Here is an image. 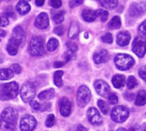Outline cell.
<instances>
[{
  "instance_id": "52",
  "label": "cell",
  "mask_w": 146,
  "mask_h": 131,
  "mask_svg": "<svg viewBox=\"0 0 146 131\" xmlns=\"http://www.w3.org/2000/svg\"><path fill=\"white\" fill-rule=\"evenodd\" d=\"M6 36V32L0 29V37H5Z\"/></svg>"
},
{
  "instance_id": "45",
  "label": "cell",
  "mask_w": 146,
  "mask_h": 131,
  "mask_svg": "<svg viewBox=\"0 0 146 131\" xmlns=\"http://www.w3.org/2000/svg\"><path fill=\"white\" fill-rule=\"evenodd\" d=\"M12 69H13V72H15L17 74H20L21 72V67L19 64H13Z\"/></svg>"
},
{
  "instance_id": "34",
  "label": "cell",
  "mask_w": 146,
  "mask_h": 131,
  "mask_svg": "<svg viewBox=\"0 0 146 131\" xmlns=\"http://www.w3.org/2000/svg\"><path fill=\"white\" fill-rule=\"evenodd\" d=\"M53 20H54V22L56 24H61L64 20V14H63V12L62 11V12L55 14L54 17H53Z\"/></svg>"
},
{
  "instance_id": "4",
  "label": "cell",
  "mask_w": 146,
  "mask_h": 131,
  "mask_svg": "<svg viewBox=\"0 0 146 131\" xmlns=\"http://www.w3.org/2000/svg\"><path fill=\"white\" fill-rule=\"evenodd\" d=\"M129 116V110L124 106H116L111 112V118L115 123L125 122Z\"/></svg>"
},
{
  "instance_id": "56",
  "label": "cell",
  "mask_w": 146,
  "mask_h": 131,
  "mask_svg": "<svg viewBox=\"0 0 146 131\" xmlns=\"http://www.w3.org/2000/svg\"><path fill=\"white\" fill-rule=\"evenodd\" d=\"M1 1H6V2H8V1H10V0H0V2Z\"/></svg>"
},
{
  "instance_id": "3",
  "label": "cell",
  "mask_w": 146,
  "mask_h": 131,
  "mask_svg": "<svg viewBox=\"0 0 146 131\" xmlns=\"http://www.w3.org/2000/svg\"><path fill=\"white\" fill-rule=\"evenodd\" d=\"M115 66L121 71H127L130 69L134 64V59L127 54H119L115 57Z\"/></svg>"
},
{
  "instance_id": "12",
  "label": "cell",
  "mask_w": 146,
  "mask_h": 131,
  "mask_svg": "<svg viewBox=\"0 0 146 131\" xmlns=\"http://www.w3.org/2000/svg\"><path fill=\"white\" fill-rule=\"evenodd\" d=\"M34 25L38 29H46L49 26V17L44 12L40 13L34 20Z\"/></svg>"
},
{
  "instance_id": "20",
  "label": "cell",
  "mask_w": 146,
  "mask_h": 131,
  "mask_svg": "<svg viewBox=\"0 0 146 131\" xmlns=\"http://www.w3.org/2000/svg\"><path fill=\"white\" fill-rule=\"evenodd\" d=\"M144 12V7L140 3H134L131 5L129 9V14L131 16H139Z\"/></svg>"
},
{
  "instance_id": "26",
  "label": "cell",
  "mask_w": 146,
  "mask_h": 131,
  "mask_svg": "<svg viewBox=\"0 0 146 131\" xmlns=\"http://www.w3.org/2000/svg\"><path fill=\"white\" fill-rule=\"evenodd\" d=\"M14 77V72L12 70L5 68L0 70V79L1 80H8Z\"/></svg>"
},
{
  "instance_id": "23",
  "label": "cell",
  "mask_w": 146,
  "mask_h": 131,
  "mask_svg": "<svg viewBox=\"0 0 146 131\" xmlns=\"http://www.w3.org/2000/svg\"><path fill=\"white\" fill-rule=\"evenodd\" d=\"M19 46H20V44H18L17 43H15V42H14V41H12V40L9 39V43H8L6 49H7L8 53L10 55H15L17 54V52H18Z\"/></svg>"
},
{
  "instance_id": "46",
  "label": "cell",
  "mask_w": 146,
  "mask_h": 131,
  "mask_svg": "<svg viewBox=\"0 0 146 131\" xmlns=\"http://www.w3.org/2000/svg\"><path fill=\"white\" fill-rule=\"evenodd\" d=\"M139 72V76H140V77L142 78V79H143V80H145V79H146L145 66H141Z\"/></svg>"
},
{
  "instance_id": "44",
  "label": "cell",
  "mask_w": 146,
  "mask_h": 131,
  "mask_svg": "<svg viewBox=\"0 0 146 131\" xmlns=\"http://www.w3.org/2000/svg\"><path fill=\"white\" fill-rule=\"evenodd\" d=\"M30 105H31L32 108L34 109L35 111H39V109H40V103L39 102L36 101H32L30 102Z\"/></svg>"
},
{
  "instance_id": "9",
  "label": "cell",
  "mask_w": 146,
  "mask_h": 131,
  "mask_svg": "<svg viewBox=\"0 0 146 131\" xmlns=\"http://www.w3.org/2000/svg\"><path fill=\"white\" fill-rule=\"evenodd\" d=\"M87 118L90 124L93 125H100L103 123V119L99 114V112L95 107H91L88 109L86 113Z\"/></svg>"
},
{
  "instance_id": "2",
  "label": "cell",
  "mask_w": 146,
  "mask_h": 131,
  "mask_svg": "<svg viewBox=\"0 0 146 131\" xmlns=\"http://www.w3.org/2000/svg\"><path fill=\"white\" fill-rule=\"evenodd\" d=\"M28 52L33 56L43 55L44 54V44L43 38L40 37H33L29 43Z\"/></svg>"
},
{
  "instance_id": "24",
  "label": "cell",
  "mask_w": 146,
  "mask_h": 131,
  "mask_svg": "<svg viewBox=\"0 0 146 131\" xmlns=\"http://www.w3.org/2000/svg\"><path fill=\"white\" fill-rule=\"evenodd\" d=\"M100 4L107 9H113L118 4V0H99Z\"/></svg>"
},
{
  "instance_id": "8",
  "label": "cell",
  "mask_w": 146,
  "mask_h": 131,
  "mask_svg": "<svg viewBox=\"0 0 146 131\" xmlns=\"http://www.w3.org/2000/svg\"><path fill=\"white\" fill-rule=\"evenodd\" d=\"M37 125V120L33 116L25 115L20 121V129L21 131H33Z\"/></svg>"
},
{
  "instance_id": "28",
  "label": "cell",
  "mask_w": 146,
  "mask_h": 131,
  "mask_svg": "<svg viewBox=\"0 0 146 131\" xmlns=\"http://www.w3.org/2000/svg\"><path fill=\"white\" fill-rule=\"evenodd\" d=\"M121 26V20L119 16H114L110 22L109 23V26L110 29H118Z\"/></svg>"
},
{
  "instance_id": "51",
  "label": "cell",
  "mask_w": 146,
  "mask_h": 131,
  "mask_svg": "<svg viewBox=\"0 0 146 131\" xmlns=\"http://www.w3.org/2000/svg\"><path fill=\"white\" fill-rule=\"evenodd\" d=\"M44 3V0H35V3H36V5H37V6H38V7L43 6Z\"/></svg>"
},
{
  "instance_id": "32",
  "label": "cell",
  "mask_w": 146,
  "mask_h": 131,
  "mask_svg": "<svg viewBox=\"0 0 146 131\" xmlns=\"http://www.w3.org/2000/svg\"><path fill=\"white\" fill-rule=\"evenodd\" d=\"M138 84V82L136 80V78L133 77V76H130L127 79V88L129 90H133L134 89Z\"/></svg>"
},
{
  "instance_id": "37",
  "label": "cell",
  "mask_w": 146,
  "mask_h": 131,
  "mask_svg": "<svg viewBox=\"0 0 146 131\" xmlns=\"http://www.w3.org/2000/svg\"><path fill=\"white\" fill-rule=\"evenodd\" d=\"M145 20H144L143 22H142V24L139 26V29H138V31H139V33L141 35V36H143L144 38H145L146 36V30H145Z\"/></svg>"
},
{
  "instance_id": "13",
  "label": "cell",
  "mask_w": 146,
  "mask_h": 131,
  "mask_svg": "<svg viewBox=\"0 0 146 131\" xmlns=\"http://www.w3.org/2000/svg\"><path fill=\"white\" fill-rule=\"evenodd\" d=\"M72 103L68 98H62L60 101V113L63 117H68L71 113Z\"/></svg>"
},
{
  "instance_id": "39",
  "label": "cell",
  "mask_w": 146,
  "mask_h": 131,
  "mask_svg": "<svg viewBox=\"0 0 146 131\" xmlns=\"http://www.w3.org/2000/svg\"><path fill=\"white\" fill-rule=\"evenodd\" d=\"M109 102L111 105H115L118 103V97L115 94H110L109 95Z\"/></svg>"
},
{
  "instance_id": "55",
  "label": "cell",
  "mask_w": 146,
  "mask_h": 131,
  "mask_svg": "<svg viewBox=\"0 0 146 131\" xmlns=\"http://www.w3.org/2000/svg\"><path fill=\"white\" fill-rule=\"evenodd\" d=\"M1 124H2V119L0 118V128H1Z\"/></svg>"
},
{
  "instance_id": "5",
  "label": "cell",
  "mask_w": 146,
  "mask_h": 131,
  "mask_svg": "<svg viewBox=\"0 0 146 131\" xmlns=\"http://www.w3.org/2000/svg\"><path fill=\"white\" fill-rule=\"evenodd\" d=\"M77 103L80 107H86L91 101L92 93L89 88L86 85H81L77 91Z\"/></svg>"
},
{
  "instance_id": "30",
  "label": "cell",
  "mask_w": 146,
  "mask_h": 131,
  "mask_svg": "<svg viewBox=\"0 0 146 131\" xmlns=\"http://www.w3.org/2000/svg\"><path fill=\"white\" fill-rule=\"evenodd\" d=\"M98 107H99V109H100L101 113H103L104 115H107V114L109 113V112H110V107H109V106L107 105V103H106L104 101L99 100V101H98Z\"/></svg>"
},
{
  "instance_id": "31",
  "label": "cell",
  "mask_w": 146,
  "mask_h": 131,
  "mask_svg": "<svg viewBox=\"0 0 146 131\" xmlns=\"http://www.w3.org/2000/svg\"><path fill=\"white\" fill-rule=\"evenodd\" d=\"M96 14H97V16H99L101 20L103 22L106 21L107 19H108V16H109V12L107 10H104V9H98L96 10Z\"/></svg>"
},
{
  "instance_id": "25",
  "label": "cell",
  "mask_w": 146,
  "mask_h": 131,
  "mask_svg": "<svg viewBox=\"0 0 146 131\" xmlns=\"http://www.w3.org/2000/svg\"><path fill=\"white\" fill-rule=\"evenodd\" d=\"M146 102V92L145 90H140L136 97L135 105L136 106H144Z\"/></svg>"
},
{
  "instance_id": "33",
  "label": "cell",
  "mask_w": 146,
  "mask_h": 131,
  "mask_svg": "<svg viewBox=\"0 0 146 131\" xmlns=\"http://www.w3.org/2000/svg\"><path fill=\"white\" fill-rule=\"evenodd\" d=\"M55 124H56L55 116H54L53 114H50V115L47 117V119H46V121H45V125H46V127L50 128V127L54 126Z\"/></svg>"
},
{
  "instance_id": "29",
  "label": "cell",
  "mask_w": 146,
  "mask_h": 131,
  "mask_svg": "<svg viewBox=\"0 0 146 131\" xmlns=\"http://www.w3.org/2000/svg\"><path fill=\"white\" fill-rule=\"evenodd\" d=\"M59 45V42L56 38H50L47 43V49L49 51H54Z\"/></svg>"
},
{
  "instance_id": "6",
  "label": "cell",
  "mask_w": 146,
  "mask_h": 131,
  "mask_svg": "<svg viewBox=\"0 0 146 131\" xmlns=\"http://www.w3.org/2000/svg\"><path fill=\"white\" fill-rule=\"evenodd\" d=\"M1 117L7 126H14L18 118V111L14 107H7L2 112Z\"/></svg>"
},
{
  "instance_id": "49",
  "label": "cell",
  "mask_w": 146,
  "mask_h": 131,
  "mask_svg": "<svg viewBox=\"0 0 146 131\" xmlns=\"http://www.w3.org/2000/svg\"><path fill=\"white\" fill-rule=\"evenodd\" d=\"M63 65H64V62H62V61H56V62H54V66L56 68L62 67V66H63Z\"/></svg>"
},
{
  "instance_id": "7",
  "label": "cell",
  "mask_w": 146,
  "mask_h": 131,
  "mask_svg": "<svg viewBox=\"0 0 146 131\" xmlns=\"http://www.w3.org/2000/svg\"><path fill=\"white\" fill-rule=\"evenodd\" d=\"M20 93L24 102H31L36 95V89L33 84L26 83L21 86Z\"/></svg>"
},
{
  "instance_id": "10",
  "label": "cell",
  "mask_w": 146,
  "mask_h": 131,
  "mask_svg": "<svg viewBox=\"0 0 146 131\" xmlns=\"http://www.w3.org/2000/svg\"><path fill=\"white\" fill-rule=\"evenodd\" d=\"M133 51L137 56L143 57L145 55V42L139 38H136L133 43Z\"/></svg>"
},
{
  "instance_id": "22",
  "label": "cell",
  "mask_w": 146,
  "mask_h": 131,
  "mask_svg": "<svg viewBox=\"0 0 146 131\" xmlns=\"http://www.w3.org/2000/svg\"><path fill=\"white\" fill-rule=\"evenodd\" d=\"M55 96V90L53 89H49L42 91L38 94V97L40 101H49Z\"/></svg>"
},
{
  "instance_id": "57",
  "label": "cell",
  "mask_w": 146,
  "mask_h": 131,
  "mask_svg": "<svg viewBox=\"0 0 146 131\" xmlns=\"http://www.w3.org/2000/svg\"><path fill=\"white\" fill-rule=\"evenodd\" d=\"M23 1H25V2H29V1H31V0H23Z\"/></svg>"
},
{
  "instance_id": "50",
  "label": "cell",
  "mask_w": 146,
  "mask_h": 131,
  "mask_svg": "<svg viewBox=\"0 0 146 131\" xmlns=\"http://www.w3.org/2000/svg\"><path fill=\"white\" fill-rule=\"evenodd\" d=\"M88 130L86 128V127H84L83 125H81V124H79L78 125V127H77V129H76V131H87Z\"/></svg>"
},
{
  "instance_id": "54",
  "label": "cell",
  "mask_w": 146,
  "mask_h": 131,
  "mask_svg": "<svg viewBox=\"0 0 146 131\" xmlns=\"http://www.w3.org/2000/svg\"><path fill=\"white\" fill-rule=\"evenodd\" d=\"M84 36H85V38H88V33H87V32H86V33L84 34Z\"/></svg>"
},
{
  "instance_id": "1",
  "label": "cell",
  "mask_w": 146,
  "mask_h": 131,
  "mask_svg": "<svg viewBox=\"0 0 146 131\" xmlns=\"http://www.w3.org/2000/svg\"><path fill=\"white\" fill-rule=\"evenodd\" d=\"M19 93V86L15 82H10L0 84V99L2 101H8L14 99Z\"/></svg>"
},
{
  "instance_id": "48",
  "label": "cell",
  "mask_w": 146,
  "mask_h": 131,
  "mask_svg": "<svg viewBox=\"0 0 146 131\" xmlns=\"http://www.w3.org/2000/svg\"><path fill=\"white\" fill-rule=\"evenodd\" d=\"M129 131H142V129L139 125H134V126H133V127H131L129 129Z\"/></svg>"
},
{
  "instance_id": "47",
  "label": "cell",
  "mask_w": 146,
  "mask_h": 131,
  "mask_svg": "<svg viewBox=\"0 0 146 131\" xmlns=\"http://www.w3.org/2000/svg\"><path fill=\"white\" fill-rule=\"evenodd\" d=\"M50 103H43V104H40V109H39V112H44V111H47L48 109H50Z\"/></svg>"
},
{
  "instance_id": "15",
  "label": "cell",
  "mask_w": 146,
  "mask_h": 131,
  "mask_svg": "<svg viewBox=\"0 0 146 131\" xmlns=\"http://www.w3.org/2000/svg\"><path fill=\"white\" fill-rule=\"evenodd\" d=\"M109 59H110V55L106 49H102L100 51H98L93 55V60H94L95 63H97V64L104 63V62L108 61Z\"/></svg>"
},
{
  "instance_id": "36",
  "label": "cell",
  "mask_w": 146,
  "mask_h": 131,
  "mask_svg": "<svg viewBox=\"0 0 146 131\" xmlns=\"http://www.w3.org/2000/svg\"><path fill=\"white\" fill-rule=\"evenodd\" d=\"M102 40L104 42V43H113V36L111 33L108 32L106 34H104L103 37H102Z\"/></svg>"
},
{
  "instance_id": "38",
  "label": "cell",
  "mask_w": 146,
  "mask_h": 131,
  "mask_svg": "<svg viewBox=\"0 0 146 131\" xmlns=\"http://www.w3.org/2000/svg\"><path fill=\"white\" fill-rule=\"evenodd\" d=\"M9 18L5 14L0 15V26H6L9 25Z\"/></svg>"
},
{
  "instance_id": "17",
  "label": "cell",
  "mask_w": 146,
  "mask_h": 131,
  "mask_svg": "<svg viewBox=\"0 0 146 131\" xmlns=\"http://www.w3.org/2000/svg\"><path fill=\"white\" fill-rule=\"evenodd\" d=\"M15 9H16L17 12H18L20 14L23 15V14H27V13L30 11L31 6H30V4H29L27 2H25V1H23V0H21V1H19L18 3L16 4Z\"/></svg>"
},
{
  "instance_id": "27",
  "label": "cell",
  "mask_w": 146,
  "mask_h": 131,
  "mask_svg": "<svg viewBox=\"0 0 146 131\" xmlns=\"http://www.w3.org/2000/svg\"><path fill=\"white\" fill-rule=\"evenodd\" d=\"M63 74H64V72L62 71H57L54 74V83H55L56 86H57L58 88H61L63 85V82L62 79V77Z\"/></svg>"
},
{
  "instance_id": "53",
  "label": "cell",
  "mask_w": 146,
  "mask_h": 131,
  "mask_svg": "<svg viewBox=\"0 0 146 131\" xmlns=\"http://www.w3.org/2000/svg\"><path fill=\"white\" fill-rule=\"evenodd\" d=\"M117 131H127L125 129H123V128H120L119 130H117Z\"/></svg>"
},
{
  "instance_id": "41",
  "label": "cell",
  "mask_w": 146,
  "mask_h": 131,
  "mask_svg": "<svg viewBox=\"0 0 146 131\" xmlns=\"http://www.w3.org/2000/svg\"><path fill=\"white\" fill-rule=\"evenodd\" d=\"M50 4L53 8L57 9L62 6V1L61 0H50Z\"/></svg>"
},
{
  "instance_id": "19",
  "label": "cell",
  "mask_w": 146,
  "mask_h": 131,
  "mask_svg": "<svg viewBox=\"0 0 146 131\" xmlns=\"http://www.w3.org/2000/svg\"><path fill=\"white\" fill-rule=\"evenodd\" d=\"M112 84L115 88L116 89H121L122 88L125 84H126V78L125 76L121 74H116L112 78Z\"/></svg>"
},
{
  "instance_id": "58",
  "label": "cell",
  "mask_w": 146,
  "mask_h": 131,
  "mask_svg": "<svg viewBox=\"0 0 146 131\" xmlns=\"http://www.w3.org/2000/svg\"><path fill=\"white\" fill-rule=\"evenodd\" d=\"M0 41H1V40H0Z\"/></svg>"
},
{
  "instance_id": "40",
  "label": "cell",
  "mask_w": 146,
  "mask_h": 131,
  "mask_svg": "<svg viewBox=\"0 0 146 131\" xmlns=\"http://www.w3.org/2000/svg\"><path fill=\"white\" fill-rule=\"evenodd\" d=\"M67 47L68 49V50L72 51V52H76L78 50V46L76 43H73V42H68L67 43Z\"/></svg>"
},
{
  "instance_id": "21",
  "label": "cell",
  "mask_w": 146,
  "mask_h": 131,
  "mask_svg": "<svg viewBox=\"0 0 146 131\" xmlns=\"http://www.w3.org/2000/svg\"><path fill=\"white\" fill-rule=\"evenodd\" d=\"M80 33V26L77 22L74 21L71 23L69 30H68V38L71 39L76 38Z\"/></svg>"
},
{
  "instance_id": "43",
  "label": "cell",
  "mask_w": 146,
  "mask_h": 131,
  "mask_svg": "<svg viewBox=\"0 0 146 131\" xmlns=\"http://www.w3.org/2000/svg\"><path fill=\"white\" fill-rule=\"evenodd\" d=\"M54 32L56 34H57L58 36H62L64 33V28L62 26H58L54 29Z\"/></svg>"
},
{
  "instance_id": "11",
  "label": "cell",
  "mask_w": 146,
  "mask_h": 131,
  "mask_svg": "<svg viewBox=\"0 0 146 131\" xmlns=\"http://www.w3.org/2000/svg\"><path fill=\"white\" fill-rule=\"evenodd\" d=\"M94 87L99 95L103 97H107L109 95L110 88L106 82L103 80H96L94 83Z\"/></svg>"
},
{
  "instance_id": "35",
  "label": "cell",
  "mask_w": 146,
  "mask_h": 131,
  "mask_svg": "<svg viewBox=\"0 0 146 131\" xmlns=\"http://www.w3.org/2000/svg\"><path fill=\"white\" fill-rule=\"evenodd\" d=\"M63 57H64L65 62H68L69 61H71V60H73V59L75 58V54H74V52H72L70 50H68L67 52L64 53Z\"/></svg>"
},
{
  "instance_id": "14",
  "label": "cell",
  "mask_w": 146,
  "mask_h": 131,
  "mask_svg": "<svg viewBox=\"0 0 146 131\" xmlns=\"http://www.w3.org/2000/svg\"><path fill=\"white\" fill-rule=\"evenodd\" d=\"M25 38H26V35H25L24 30L21 26H16L13 30V33H12V36H11L10 39L16 42L17 43H19L21 45L24 42Z\"/></svg>"
},
{
  "instance_id": "16",
  "label": "cell",
  "mask_w": 146,
  "mask_h": 131,
  "mask_svg": "<svg viewBox=\"0 0 146 131\" xmlns=\"http://www.w3.org/2000/svg\"><path fill=\"white\" fill-rule=\"evenodd\" d=\"M131 40V35L128 32H121L116 38L117 44L120 46H127Z\"/></svg>"
},
{
  "instance_id": "42",
  "label": "cell",
  "mask_w": 146,
  "mask_h": 131,
  "mask_svg": "<svg viewBox=\"0 0 146 131\" xmlns=\"http://www.w3.org/2000/svg\"><path fill=\"white\" fill-rule=\"evenodd\" d=\"M84 2V0H71L69 2V6L71 8H74V7H77L80 4H82Z\"/></svg>"
},
{
  "instance_id": "18",
  "label": "cell",
  "mask_w": 146,
  "mask_h": 131,
  "mask_svg": "<svg viewBox=\"0 0 146 131\" xmlns=\"http://www.w3.org/2000/svg\"><path fill=\"white\" fill-rule=\"evenodd\" d=\"M82 17L86 21L92 22V21H94L96 20V18L98 16H97V14H96L95 10H92L91 9H86L82 12Z\"/></svg>"
}]
</instances>
